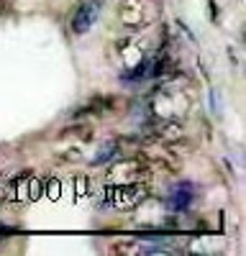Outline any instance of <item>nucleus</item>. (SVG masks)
<instances>
[{
  "instance_id": "f03ea898",
  "label": "nucleus",
  "mask_w": 246,
  "mask_h": 256,
  "mask_svg": "<svg viewBox=\"0 0 246 256\" xmlns=\"http://www.w3.org/2000/svg\"><path fill=\"white\" fill-rule=\"evenodd\" d=\"M146 184L141 182H128V184H120V187H113V195H110V202L116 208H136L146 200Z\"/></svg>"
},
{
  "instance_id": "39448f33",
  "label": "nucleus",
  "mask_w": 246,
  "mask_h": 256,
  "mask_svg": "<svg viewBox=\"0 0 246 256\" xmlns=\"http://www.w3.org/2000/svg\"><path fill=\"white\" fill-rule=\"evenodd\" d=\"M192 192H195V187L188 184V182L177 184V190L170 195V208H172V210H188L190 202H192V198H195Z\"/></svg>"
},
{
  "instance_id": "423d86ee",
  "label": "nucleus",
  "mask_w": 246,
  "mask_h": 256,
  "mask_svg": "<svg viewBox=\"0 0 246 256\" xmlns=\"http://www.w3.org/2000/svg\"><path fill=\"white\" fill-rule=\"evenodd\" d=\"M118 152H120V141H110V144H106V146H100L98 156H92V164H102V162H108V159H113Z\"/></svg>"
},
{
  "instance_id": "9b49d317",
  "label": "nucleus",
  "mask_w": 246,
  "mask_h": 256,
  "mask_svg": "<svg viewBox=\"0 0 246 256\" xmlns=\"http://www.w3.org/2000/svg\"><path fill=\"white\" fill-rule=\"evenodd\" d=\"M62 162H82V156H80V152H77V148H70V152H64V154H62Z\"/></svg>"
},
{
  "instance_id": "7ed1b4c3",
  "label": "nucleus",
  "mask_w": 246,
  "mask_h": 256,
  "mask_svg": "<svg viewBox=\"0 0 246 256\" xmlns=\"http://www.w3.org/2000/svg\"><path fill=\"white\" fill-rule=\"evenodd\" d=\"M98 0H92V3H85V6H80L77 13L72 16V34H85L90 31V26L95 24V18H98Z\"/></svg>"
},
{
  "instance_id": "ddd939ff",
  "label": "nucleus",
  "mask_w": 246,
  "mask_h": 256,
  "mask_svg": "<svg viewBox=\"0 0 246 256\" xmlns=\"http://www.w3.org/2000/svg\"><path fill=\"white\" fill-rule=\"evenodd\" d=\"M8 233H16V228H13V226H3V223H0V236H8Z\"/></svg>"
},
{
  "instance_id": "f257e3e1",
  "label": "nucleus",
  "mask_w": 246,
  "mask_h": 256,
  "mask_svg": "<svg viewBox=\"0 0 246 256\" xmlns=\"http://www.w3.org/2000/svg\"><path fill=\"white\" fill-rule=\"evenodd\" d=\"M118 16L123 20V26L131 28V31L149 26V20H152V13L146 10V0H123Z\"/></svg>"
},
{
  "instance_id": "0eeeda50",
  "label": "nucleus",
  "mask_w": 246,
  "mask_h": 256,
  "mask_svg": "<svg viewBox=\"0 0 246 256\" xmlns=\"http://www.w3.org/2000/svg\"><path fill=\"white\" fill-rule=\"evenodd\" d=\"M62 136H80L82 141H90L92 138V128L88 123H74V126H67L64 131H62Z\"/></svg>"
},
{
  "instance_id": "20e7f679",
  "label": "nucleus",
  "mask_w": 246,
  "mask_h": 256,
  "mask_svg": "<svg viewBox=\"0 0 246 256\" xmlns=\"http://www.w3.org/2000/svg\"><path fill=\"white\" fill-rule=\"evenodd\" d=\"M116 105L113 98H92L88 105H82V108H77L72 113V118H82V116H106L110 108Z\"/></svg>"
},
{
  "instance_id": "6e6552de",
  "label": "nucleus",
  "mask_w": 246,
  "mask_h": 256,
  "mask_svg": "<svg viewBox=\"0 0 246 256\" xmlns=\"http://www.w3.org/2000/svg\"><path fill=\"white\" fill-rule=\"evenodd\" d=\"M41 195H44V180L28 177V200H38Z\"/></svg>"
},
{
  "instance_id": "1a4fd4ad",
  "label": "nucleus",
  "mask_w": 246,
  "mask_h": 256,
  "mask_svg": "<svg viewBox=\"0 0 246 256\" xmlns=\"http://www.w3.org/2000/svg\"><path fill=\"white\" fill-rule=\"evenodd\" d=\"M44 187H46V195H49V200H59V195H62V182H59L56 177L44 180Z\"/></svg>"
},
{
  "instance_id": "9d476101",
  "label": "nucleus",
  "mask_w": 246,
  "mask_h": 256,
  "mask_svg": "<svg viewBox=\"0 0 246 256\" xmlns=\"http://www.w3.org/2000/svg\"><path fill=\"white\" fill-rule=\"evenodd\" d=\"M74 195H77V198H85V195H88V180L82 177V174L74 177Z\"/></svg>"
},
{
  "instance_id": "f8f14e48",
  "label": "nucleus",
  "mask_w": 246,
  "mask_h": 256,
  "mask_svg": "<svg viewBox=\"0 0 246 256\" xmlns=\"http://www.w3.org/2000/svg\"><path fill=\"white\" fill-rule=\"evenodd\" d=\"M208 16H210V20H218V6H216V0H208Z\"/></svg>"
}]
</instances>
